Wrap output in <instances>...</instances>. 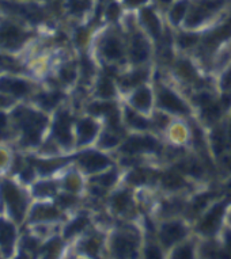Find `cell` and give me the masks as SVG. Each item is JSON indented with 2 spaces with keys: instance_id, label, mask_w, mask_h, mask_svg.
Returning <instances> with one entry per match:
<instances>
[{
  "instance_id": "obj_1",
  "label": "cell",
  "mask_w": 231,
  "mask_h": 259,
  "mask_svg": "<svg viewBox=\"0 0 231 259\" xmlns=\"http://www.w3.org/2000/svg\"><path fill=\"white\" fill-rule=\"evenodd\" d=\"M14 118L17 119L19 126L23 129V145L38 144L44 127L47 125V118L43 114L27 110L25 107H19L14 111Z\"/></svg>"
},
{
  "instance_id": "obj_2",
  "label": "cell",
  "mask_w": 231,
  "mask_h": 259,
  "mask_svg": "<svg viewBox=\"0 0 231 259\" xmlns=\"http://www.w3.org/2000/svg\"><path fill=\"white\" fill-rule=\"evenodd\" d=\"M223 6V0H197L189 6L188 14L185 17V25L189 27L201 25L212 13Z\"/></svg>"
},
{
  "instance_id": "obj_3",
  "label": "cell",
  "mask_w": 231,
  "mask_h": 259,
  "mask_svg": "<svg viewBox=\"0 0 231 259\" xmlns=\"http://www.w3.org/2000/svg\"><path fill=\"white\" fill-rule=\"evenodd\" d=\"M2 197L14 219L17 221H22L26 209V200L23 193L13 182L5 181L2 183Z\"/></svg>"
},
{
  "instance_id": "obj_4",
  "label": "cell",
  "mask_w": 231,
  "mask_h": 259,
  "mask_svg": "<svg viewBox=\"0 0 231 259\" xmlns=\"http://www.w3.org/2000/svg\"><path fill=\"white\" fill-rule=\"evenodd\" d=\"M27 38V34L18 26L13 23H2L0 25V47L15 51L21 48Z\"/></svg>"
},
{
  "instance_id": "obj_5",
  "label": "cell",
  "mask_w": 231,
  "mask_h": 259,
  "mask_svg": "<svg viewBox=\"0 0 231 259\" xmlns=\"http://www.w3.org/2000/svg\"><path fill=\"white\" fill-rule=\"evenodd\" d=\"M158 149V141L150 136H133L121 147V151L129 155L137 152H154Z\"/></svg>"
},
{
  "instance_id": "obj_6",
  "label": "cell",
  "mask_w": 231,
  "mask_h": 259,
  "mask_svg": "<svg viewBox=\"0 0 231 259\" xmlns=\"http://www.w3.org/2000/svg\"><path fill=\"white\" fill-rule=\"evenodd\" d=\"M0 6L10 13L17 14L21 17L29 19L30 22L43 21V11L33 5H21V3H11V2H0Z\"/></svg>"
},
{
  "instance_id": "obj_7",
  "label": "cell",
  "mask_w": 231,
  "mask_h": 259,
  "mask_svg": "<svg viewBox=\"0 0 231 259\" xmlns=\"http://www.w3.org/2000/svg\"><path fill=\"white\" fill-rule=\"evenodd\" d=\"M53 135L56 140L59 141L61 145L69 147L72 143V136H71V117L68 113H59L57 118L53 125Z\"/></svg>"
},
{
  "instance_id": "obj_8",
  "label": "cell",
  "mask_w": 231,
  "mask_h": 259,
  "mask_svg": "<svg viewBox=\"0 0 231 259\" xmlns=\"http://www.w3.org/2000/svg\"><path fill=\"white\" fill-rule=\"evenodd\" d=\"M224 208H226V202L216 205L214 208L211 209L206 219L201 221L199 230L204 235H214L218 228L220 227V221H222V216L224 213Z\"/></svg>"
},
{
  "instance_id": "obj_9",
  "label": "cell",
  "mask_w": 231,
  "mask_h": 259,
  "mask_svg": "<svg viewBox=\"0 0 231 259\" xmlns=\"http://www.w3.org/2000/svg\"><path fill=\"white\" fill-rule=\"evenodd\" d=\"M158 105L171 113H186L188 111V107L185 106L182 101L167 89H162L159 91Z\"/></svg>"
},
{
  "instance_id": "obj_10",
  "label": "cell",
  "mask_w": 231,
  "mask_h": 259,
  "mask_svg": "<svg viewBox=\"0 0 231 259\" xmlns=\"http://www.w3.org/2000/svg\"><path fill=\"white\" fill-rule=\"evenodd\" d=\"M79 163L86 172H95L105 168L109 164V159L98 152H86L81 155Z\"/></svg>"
},
{
  "instance_id": "obj_11",
  "label": "cell",
  "mask_w": 231,
  "mask_h": 259,
  "mask_svg": "<svg viewBox=\"0 0 231 259\" xmlns=\"http://www.w3.org/2000/svg\"><path fill=\"white\" fill-rule=\"evenodd\" d=\"M186 231H185V227L180 223H169V224H165L162 227V231H161V240L165 246H171L176 242L181 240L184 238Z\"/></svg>"
},
{
  "instance_id": "obj_12",
  "label": "cell",
  "mask_w": 231,
  "mask_h": 259,
  "mask_svg": "<svg viewBox=\"0 0 231 259\" xmlns=\"http://www.w3.org/2000/svg\"><path fill=\"white\" fill-rule=\"evenodd\" d=\"M135 246H136V242L129 235L119 234L115 235L114 239H113L111 248L117 256H131V255L135 256V254H133Z\"/></svg>"
},
{
  "instance_id": "obj_13",
  "label": "cell",
  "mask_w": 231,
  "mask_h": 259,
  "mask_svg": "<svg viewBox=\"0 0 231 259\" xmlns=\"http://www.w3.org/2000/svg\"><path fill=\"white\" fill-rule=\"evenodd\" d=\"M15 228L11 223L0 219V247L6 255L13 252L14 242H15Z\"/></svg>"
},
{
  "instance_id": "obj_14",
  "label": "cell",
  "mask_w": 231,
  "mask_h": 259,
  "mask_svg": "<svg viewBox=\"0 0 231 259\" xmlns=\"http://www.w3.org/2000/svg\"><path fill=\"white\" fill-rule=\"evenodd\" d=\"M150 48L146 38L141 34L133 35L132 45H131V60L133 63H141L148 57Z\"/></svg>"
},
{
  "instance_id": "obj_15",
  "label": "cell",
  "mask_w": 231,
  "mask_h": 259,
  "mask_svg": "<svg viewBox=\"0 0 231 259\" xmlns=\"http://www.w3.org/2000/svg\"><path fill=\"white\" fill-rule=\"evenodd\" d=\"M140 21L143 25L146 26V29L150 31L151 35H154L155 38H159V37H161L162 27H161V23H159V19L158 17H157V14L154 13V10L150 9V7L141 9Z\"/></svg>"
},
{
  "instance_id": "obj_16",
  "label": "cell",
  "mask_w": 231,
  "mask_h": 259,
  "mask_svg": "<svg viewBox=\"0 0 231 259\" xmlns=\"http://www.w3.org/2000/svg\"><path fill=\"white\" fill-rule=\"evenodd\" d=\"M30 87L27 85V83L23 80H14V79H7L3 77L0 79V91L2 93H10L14 94L15 97H23L29 93Z\"/></svg>"
},
{
  "instance_id": "obj_17",
  "label": "cell",
  "mask_w": 231,
  "mask_h": 259,
  "mask_svg": "<svg viewBox=\"0 0 231 259\" xmlns=\"http://www.w3.org/2000/svg\"><path fill=\"white\" fill-rule=\"evenodd\" d=\"M98 131L97 123L91 119H83L78 123V136H79V144H87L94 139L95 133Z\"/></svg>"
},
{
  "instance_id": "obj_18",
  "label": "cell",
  "mask_w": 231,
  "mask_h": 259,
  "mask_svg": "<svg viewBox=\"0 0 231 259\" xmlns=\"http://www.w3.org/2000/svg\"><path fill=\"white\" fill-rule=\"evenodd\" d=\"M59 217V210L49 205H37L31 212V221L55 220Z\"/></svg>"
},
{
  "instance_id": "obj_19",
  "label": "cell",
  "mask_w": 231,
  "mask_h": 259,
  "mask_svg": "<svg viewBox=\"0 0 231 259\" xmlns=\"http://www.w3.org/2000/svg\"><path fill=\"white\" fill-rule=\"evenodd\" d=\"M173 3L174 5L171 6L170 10V21L174 25H178L186 17L190 2L189 0H177V2H173Z\"/></svg>"
},
{
  "instance_id": "obj_20",
  "label": "cell",
  "mask_w": 231,
  "mask_h": 259,
  "mask_svg": "<svg viewBox=\"0 0 231 259\" xmlns=\"http://www.w3.org/2000/svg\"><path fill=\"white\" fill-rule=\"evenodd\" d=\"M102 51H103V55L110 60L120 59L121 56H123V48H121V44L119 39L115 38V37H109V38H106V41L103 42Z\"/></svg>"
},
{
  "instance_id": "obj_21",
  "label": "cell",
  "mask_w": 231,
  "mask_h": 259,
  "mask_svg": "<svg viewBox=\"0 0 231 259\" xmlns=\"http://www.w3.org/2000/svg\"><path fill=\"white\" fill-rule=\"evenodd\" d=\"M67 159H53V160H38L35 161V167L38 170L40 174L48 175L53 172L57 168H60L64 164Z\"/></svg>"
},
{
  "instance_id": "obj_22",
  "label": "cell",
  "mask_w": 231,
  "mask_h": 259,
  "mask_svg": "<svg viewBox=\"0 0 231 259\" xmlns=\"http://www.w3.org/2000/svg\"><path fill=\"white\" fill-rule=\"evenodd\" d=\"M132 103L137 109L146 111L151 106V94L147 89H140L132 97Z\"/></svg>"
},
{
  "instance_id": "obj_23",
  "label": "cell",
  "mask_w": 231,
  "mask_h": 259,
  "mask_svg": "<svg viewBox=\"0 0 231 259\" xmlns=\"http://www.w3.org/2000/svg\"><path fill=\"white\" fill-rule=\"evenodd\" d=\"M131 204V193L128 190H123L111 197V206L115 212H124Z\"/></svg>"
},
{
  "instance_id": "obj_24",
  "label": "cell",
  "mask_w": 231,
  "mask_h": 259,
  "mask_svg": "<svg viewBox=\"0 0 231 259\" xmlns=\"http://www.w3.org/2000/svg\"><path fill=\"white\" fill-rule=\"evenodd\" d=\"M147 76H148V71L147 69H137L133 73H131L129 76L124 77L121 80V84L129 89V87H136V85L141 84L143 81L147 80Z\"/></svg>"
},
{
  "instance_id": "obj_25",
  "label": "cell",
  "mask_w": 231,
  "mask_h": 259,
  "mask_svg": "<svg viewBox=\"0 0 231 259\" xmlns=\"http://www.w3.org/2000/svg\"><path fill=\"white\" fill-rule=\"evenodd\" d=\"M155 172L150 170H146V168H137V170L132 171L131 174L128 175V182L132 183V185H143V183H147L151 179H155Z\"/></svg>"
},
{
  "instance_id": "obj_26",
  "label": "cell",
  "mask_w": 231,
  "mask_h": 259,
  "mask_svg": "<svg viewBox=\"0 0 231 259\" xmlns=\"http://www.w3.org/2000/svg\"><path fill=\"white\" fill-rule=\"evenodd\" d=\"M63 98V95L59 91H53V93H48V94H41L38 98H37V102L47 110H51L53 107L60 102V99Z\"/></svg>"
},
{
  "instance_id": "obj_27",
  "label": "cell",
  "mask_w": 231,
  "mask_h": 259,
  "mask_svg": "<svg viewBox=\"0 0 231 259\" xmlns=\"http://www.w3.org/2000/svg\"><path fill=\"white\" fill-rule=\"evenodd\" d=\"M162 183L163 186L166 189H170V190L181 189V187L185 186V181L182 179V177H180V174H177L174 171H169V172L163 175Z\"/></svg>"
},
{
  "instance_id": "obj_28",
  "label": "cell",
  "mask_w": 231,
  "mask_h": 259,
  "mask_svg": "<svg viewBox=\"0 0 231 259\" xmlns=\"http://www.w3.org/2000/svg\"><path fill=\"white\" fill-rule=\"evenodd\" d=\"M220 114H222V106H220V103L219 105L210 103V105L203 107V118L206 119L207 122L214 123L215 121H218Z\"/></svg>"
},
{
  "instance_id": "obj_29",
  "label": "cell",
  "mask_w": 231,
  "mask_h": 259,
  "mask_svg": "<svg viewBox=\"0 0 231 259\" xmlns=\"http://www.w3.org/2000/svg\"><path fill=\"white\" fill-rule=\"evenodd\" d=\"M177 71H178V73H180L181 76L184 77L185 80H197L196 71H195V68L192 67V64L189 63V61H186V60H182V61H180V63L177 64Z\"/></svg>"
},
{
  "instance_id": "obj_30",
  "label": "cell",
  "mask_w": 231,
  "mask_h": 259,
  "mask_svg": "<svg viewBox=\"0 0 231 259\" xmlns=\"http://www.w3.org/2000/svg\"><path fill=\"white\" fill-rule=\"evenodd\" d=\"M90 111L93 114H106V115H114L117 114L115 106L110 102H102V103H93L90 106Z\"/></svg>"
},
{
  "instance_id": "obj_31",
  "label": "cell",
  "mask_w": 231,
  "mask_h": 259,
  "mask_svg": "<svg viewBox=\"0 0 231 259\" xmlns=\"http://www.w3.org/2000/svg\"><path fill=\"white\" fill-rule=\"evenodd\" d=\"M98 95L102 98H110L114 95V87L111 83L110 77L103 76L98 83Z\"/></svg>"
},
{
  "instance_id": "obj_32",
  "label": "cell",
  "mask_w": 231,
  "mask_h": 259,
  "mask_svg": "<svg viewBox=\"0 0 231 259\" xmlns=\"http://www.w3.org/2000/svg\"><path fill=\"white\" fill-rule=\"evenodd\" d=\"M68 10L69 13L73 15H81L82 13H85L90 7V0H68Z\"/></svg>"
},
{
  "instance_id": "obj_33",
  "label": "cell",
  "mask_w": 231,
  "mask_h": 259,
  "mask_svg": "<svg viewBox=\"0 0 231 259\" xmlns=\"http://www.w3.org/2000/svg\"><path fill=\"white\" fill-rule=\"evenodd\" d=\"M127 121H128L131 126L136 127V129H147L148 127V122H147L146 119L140 117L139 114H136L131 109H127Z\"/></svg>"
},
{
  "instance_id": "obj_34",
  "label": "cell",
  "mask_w": 231,
  "mask_h": 259,
  "mask_svg": "<svg viewBox=\"0 0 231 259\" xmlns=\"http://www.w3.org/2000/svg\"><path fill=\"white\" fill-rule=\"evenodd\" d=\"M56 193V185L53 182H40L34 186V194L38 197L53 196Z\"/></svg>"
},
{
  "instance_id": "obj_35",
  "label": "cell",
  "mask_w": 231,
  "mask_h": 259,
  "mask_svg": "<svg viewBox=\"0 0 231 259\" xmlns=\"http://www.w3.org/2000/svg\"><path fill=\"white\" fill-rule=\"evenodd\" d=\"M86 225H87V219H86V217H78L76 220H73L72 223L65 228V238H71V236H73V235L78 234V232H81Z\"/></svg>"
},
{
  "instance_id": "obj_36",
  "label": "cell",
  "mask_w": 231,
  "mask_h": 259,
  "mask_svg": "<svg viewBox=\"0 0 231 259\" xmlns=\"http://www.w3.org/2000/svg\"><path fill=\"white\" fill-rule=\"evenodd\" d=\"M120 129H110V132H106L101 139V145L105 147V148H109V147H114L119 141H120Z\"/></svg>"
},
{
  "instance_id": "obj_37",
  "label": "cell",
  "mask_w": 231,
  "mask_h": 259,
  "mask_svg": "<svg viewBox=\"0 0 231 259\" xmlns=\"http://www.w3.org/2000/svg\"><path fill=\"white\" fill-rule=\"evenodd\" d=\"M60 250H61V242L59 240V239H53V240H51L48 244H45L43 251L45 252L47 256H56V255L60 252Z\"/></svg>"
},
{
  "instance_id": "obj_38",
  "label": "cell",
  "mask_w": 231,
  "mask_h": 259,
  "mask_svg": "<svg viewBox=\"0 0 231 259\" xmlns=\"http://www.w3.org/2000/svg\"><path fill=\"white\" fill-rule=\"evenodd\" d=\"M115 179H117V174H115V171H111V172H107L105 175H101L98 178H94V182L98 183L99 186H102L105 189V187H109L110 185H113L115 182Z\"/></svg>"
},
{
  "instance_id": "obj_39",
  "label": "cell",
  "mask_w": 231,
  "mask_h": 259,
  "mask_svg": "<svg viewBox=\"0 0 231 259\" xmlns=\"http://www.w3.org/2000/svg\"><path fill=\"white\" fill-rule=\"evenodd\" d=\"M214 196H215L214 193H210V194H203V196L197 197L196 201H195V202H193V205H192V212L193 213L200 212L201 209H204V206L208 204V201H210Z\"/></svg>"
},
{
  "instance_id": "obj_40",
  "label": "cell",
  "mask_w": 231,
  "mask_h": 259,
  "mask_svg": "<svg viewBox=\"0 0 231 259\" xmlns=\"http://www.w3.org/2000/svg\"><path fill=\"white\" fill-rule=\"evenodd\" d=\"M185 172H188V174H192V175H196V177H200L203 174V167L196 163V161H188L186 164L184 166H180Z\"/></svg>"
},
{
  "instance_id": "obj_41",
  "label": "cell",
  "mask_w": 231,
  "mask_h": 259,
  "mask_svg": "<svg viewBox=\"0 0 231 259\" xmlns=\"http://www.w3.org/2000/svg\"><path fill=\"white\" fill-rule=\"evenodd\" d=\"M214 148L215 152L220 153L224 148V135L223 131H216L214 135Z\"/></svg>"
},
{
  "instance_id": "obj_42",
  "label": "cell",
  "mask_w": 231,
  "mask_h": 259,
  "mask_svg": "<svg viewBox=\"0 0 231 259\" xmlns=\"http://www.w3.org/2000/svg\"><path fill=\"white\" fill-rule=\"evenodd\" d=\"M197 42V35L195 34H181L178 38V44L181 48L193 47Z\"/></svg>"
},
{
  "instance_id": "obj_43",
  "label": "cell",
  "mask_w": 231,
  "mask_h": 259,
  "mask_svg": "<svg viewBox=\"0 0 231 259\" xmlns=\"http://www.w3.org/2000/svg\"><path fill=\"white\" fill-rule=\"evenodd\" d=\"M99 246H101V242H99L98 239H90V240H87V242L85 243L83 248H85V251L87 254L95 255L97 254V251H98Z\"/></svg>"
},
{
  "instance_id": "obj_44",
  "label": "cell",
  "mask_w": 231,
  "mask_h": 259,
  "mask_svg": "<svg viewBox=\"0 0 231 259\" xmlns=\"http://www.w3.org/2000/svg\"><path fill=\"white\" fill-rule=\"evenodd\" d=\"M182 208V204L180 201H171V202H166L165 206H163V213L166 214H174V213H178Z\"/></svg>"
},
{
  "instance_id": "obj_45",
  "label": "cell",
  "mask_w": 231,
  "mask_h": 259,
  "mask_svg": "<svg viewBox=\"0 0 231 259\" xmlns=\"http://www.w3.org/2000/svg\"><path fill=\"white\" fill-rule=\"evenodd\" d=\"M75 75H76V72H75L73 65H67V67H64V68L61 69V72H60L61 79H63L64 81H67V83L72 81L73 79H75Z\"/></svg>"
},
{
  "instance_id": "obj_46",
  "label": "cell",
  "mask_w": 231,
  "mask_h": 259,
  "mask_svg": "<svg viewBox=\"0 0 231 259\" xmlns=\"http://www.w3.org/2000/svg\"><path fill=\"white\" fill-rule=\"evenodd\" d=\"M119 15H120V7H119V5H117V3L111 2L110 5L107 6V9H106L107 19H109V21H114V19H117V18H119Z\"/></svg>"
},
{
  "instance_id": "obj_47",
  "label": "cell",
  "mask_w": 231,
  "mask_h": 259,
  "mask_svg": "<svg viewBox=\"0 0 231 259\" xmlns=\"http://www.w3.org/2000/svg\"><path fill=\"white\" fill-rule=\"evenodd\" d=\"M192 256V246L186 244L174 251V258H190Z\"/></svg>"
},
{
  "instance_id": "obj_48",
  "label": "cell",
  "mask_w": 231,
  "mask_h": 259,
  "mask_svg": "<svg viewBox=\"0 0 231 259\" xmlns=\"http://www.w3.org/2000/svg\"><path fill=\"white\" fill-rule=\"evenodd\" d=\"M196 103L197 105H200V106H207V105H210L211 102V95L208 93H201L199 94L196 97Z\"/></svg>"
},
{
  "instance_id": "obj_49",
  "label": "cell",
  "mask_w": 231,
  "mask_h": 259,
  "mask_svg": "<svg viewBox=\"0 0 231 259\" xmlns=\"http://www.w3.org/2000/svg\"><path fill=\"white\" fill-rule=\"evenodd\" d=\"M23 247L27 251H34L37 248V240L33 238H25L23 239Z\"/></svg>"
},
{
  "instance_id": "obj_50",
  "label": "cell",
  "mask_w": 231,
  "mask_h": 259,
  "mask_svg": "<svg viewBox=\"0 0 231 259\" xmlns=\"http://www.w3.org/2000/svg\"><path fill=\"white\" fill-rule=\"evenodd\" d=\"M59 205L61 206H69V205H72L75 202V198L72 196H61L59 197V200H57Z\"/></svg>"
},
{
  "instance_id": "obj_51",
  "label": "cell",
  "mask_w": 231,
  "mask_h": 259,
  "mask_svg": "<svg viewBox=\"0 0 231 259\" xmlns=\"http://www.w3.org/2000/svg\"><path fill=\"white\" fill-rule=\"evenodd\" d=\"M22 175V179L25 181V182H30L31 179H33V168L30 166L29 167H25L23 171L21 172Z\"/></svg>"
},
{
  "instance_id": "obj_52",
  "label": "cell",
  "mask_w": 231,
  "mask_h": 259,
  "mask_svg": "<svg viewBox=\"0 0 231 259\" xmlns=\"http://www.w3.org/2000/svg\"><path fill=\"white\" fill-rule=\"evenodd\" d=\"M146 255L148 258H161V251H159L155 246H150L147 247Z\"/></svg>"
},
{
  "instance_id": "obj_53",
  "label": "cell",
  "mask_w": 231,
  "mask_h": 259,
  "mask_svg": "<svg viewBox=\"0 0 231 259\" xmlns=\"http://www.w3.org/2000/svg\"><path fill=\"white\" fill-rule=\"evenodd\" d=\"M220 85H222L223 90H228L231 89V71H228V72L223 76L222 81H220Z\"/></svg>"
},
{
  "instance_id": "obj_54",
  "label": "cell",
  "mask_w": 231,
  "mask_h": 259,
  "mask_svg": "<svg viewBox=\"0 0 231 259\" xmlns=\"http://www.w3.org/2000/svg\"><path fill=\"white\" fill-rule=\"evenodd\" d=\"M86 38H87V33H86V30H83V29L78 30V33H76V41H78V42L83 44L86 41Z\"/></svg>"
},
{
  "instance_id": "obj_55",
  "label": "cell",
  "mask_w": 231,
  "mask_h": 259,
  "mask_svg": "<svg viewBox=\"0 0 231 259\" xmlns=\"http://www.w3.org/2000/svg\"><path fill=\"white\" fill-rule=\"evenodd\" d=\"M6 67H14L13 61L9 59H5V57H2V56H0V71H2V69H5Z\"/></svg>"
},
{
  "instance_id": "obj_56",
  "label": "cell",
  "mask_w": 231,
  "mask_h": 259,
  "mask_svg": "<svg viewBox=\"0 0 231 259\" xmlns=\"http://www.w3.org/2000/svg\"><path fill=\"white\" fill-rule=\"evenodd\" d=\"M220 106L223 107V109H227V107L230 106L231 105V98H230V95H227V94H224L222 97V101H220Z\"/></svg>"
},
{
  "instance_id": "obj_57",
  "label": "cell",
  "mask_w": 231,
  "mask_h": 259,
  "mask_svg": "<svg viewBox=\"0 0 231 259\" xmlns=\"http://www.w3.org/2000/svg\"><path fill=\"white\" fill-rule=\"evenodd\" d=\"M155 123H157V125H159V126H161V127L166 126L167 118H166V117H165V115L158 114V115H157V119H155Z\"/></svg>"
},
{
  "instance_id": "obj_58",
  "label": "cell",
  "mask_w": 231,
  "mask_h": 259,
  "mask_svg": "<svg viewBox=\"0 0 231 259\" xmlns=\"http://www.w3.org/2000/svg\"><path fill=\"white\" fill-rule=\"evenodd\" d=\"M146 2L147 0H125V5L129 6V7H135V6H140Z\"/></svg>"
},
{
  "instance_id": "obj_59",
  "label": "cell",
  "mask_w": 231,
  "mask_h": 259,
  "mask_svg": "<svg viewBox=\"0 0 231 259\" xmlns=\"http://www.w3.org/2000/svg\"><path fill=\"white\" fill-rule=\"evenodd\" d=\"M7 125V117L3 113H0V131H3Z\"/></svg>"
},
{
  "instance_id": "obj_60",
  "label": "cell",
  "mask_w": 231,
  "mask_h": 259,
  "mask_svg": "<svg viewBox=\"0 0 231 259\" xmlns=\"http://www.w3.org/2000/svg\"><path fill=\"white\" fill-rule=\"evenodd\" d=\"M226 243H227V248L231 252V231H227L226 232Z\"/></svg>"
},
{
  "instance_id": "obj_61",
  "label": "cell",
  "mask_w": 231,
  "mask_h": 259,
  "mask_svg": "<svg viewBox=\"0 0 231 259\" xmlns=\"http://www.w3.org/2000/svg\"><path fill=\"white\" fill-rule=\"evenodd\" d=\"M158 2L162 6H169V5H171V3H173L174 0H158Z\"/></svg>"
},
{
  "instance_id": "obj_62",
  "label": "cell",
  "mask_w": 231,
  "mask_h": 259,
  "mask_svg": "<svg viewBox=\"0 0 231 259\" xmlns=\"http://www.w3.org/2000/svg\"><path fill=\"white\" fill-rule=\"evenodd\" d=\"M227 166H228V168L231 170V159H228V161H227Z\"/></svg>"
},
{
  "instance_id": "obj_63",
  "label": "cell",
  "mask_w": 231,
  "mask_h": 259,
  "mask_svg": "<svg viewBox=\"0 0 231 259\" xmlns=\"http://www.w3.org/2000/svg\"><path fill=\"white\" fill-rule=\"evenodd\" d=\"M228 136H230V140H231V122H230V129H228Z\"/></svg>"
}]
</instances>
